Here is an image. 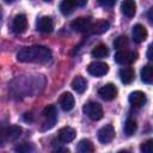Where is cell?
<instances>
[{"instance_id": "2e32d148", "label": "cell", "mask_w": 153, "mask_h": 153, "mask_svg": "<svg viewBox=\"0 0 153 153\" xmlns=\"http://www.w3.org/2000/svg\"><path fill=\"white\" fill-rule=\"evenodd\" d=\"M53 27H54V24L50 17H42L37 20V30L41 32H44V33L51 32Z\"/></svg>"}, {"instance_id": "484cf974", "label": "cell", "mask_w": 153, "mask_h": 153, "mask_svg": "<svg viewBox=\"0 0 153 153\" xmlns=\"http://www.w3.org/2000/svg\"><path fill=\"white\" fill-rule=\"evenodd\" d=\"M16 151L17 152H31V151H33V147L29 143H23V145L16 147Z\"/></svg>"}, {"instance_id": "7a4b0ae2", "label": "cell", "mask_w": 153, "mask_h": 153, "mask_svg": "<svg viewBox=\"0 0 153 153\" xmlns=\"http://www.w3.org/2000/svg\"><path fill=\"white\" fill-rule=\"evenodd\" d=\"M42 116H43V123H42L41 130L51 129L56 124V121H57V111H56L55 105L45 106L42 112Z\"/></svg>"}, {"instance_id": "7402d4cb", "label": "cell", "mask_w": 153, "mask_h": 153, "mask_svg": "<svg viewBox=\"0 0 153 153\" xmlns=\"http://www.w3.org/2000/svg\"><path fill=\"white\" fill-rule=\"evenodd\" d=\"M78 151L80 153H92L94 151V147H93V143L87 140V139H84L79 142L78 145Z\"/></svg>"}, {"instance_id": "3957f363", "label": "cell", "mask_w": 153, "mask_h": 153, "mask_svg": "<svg viewBox=\"0 0 153 153\" xmlns=\"http://www.w3.org/2000/svg\"><path fill=\"white\" fill-rule=\"evenodd\" d=\"M82 111L92 121H98V120H100L103 117L102 105L96 103V102H88L87 104H85L84 108H82Z\"/></svg>"}, {"instance_id": "52a82bcc", "label": "cell", "mask_w": 153, "mask_h": 153, "mask_svg": "<svg viewBox=\"0 0 153 153\" xmlns=\"http://www.w3.org/2000/svg\"><path fill=\"white\" fill-rule=\"evenodd\" d=\"M115 137V129L111 124H105L98 130V140L102 143H108Z\"/></svg>"}, {"instance_id": "83f0119b", "label": "cell", "mask_w": 153, "mask_h": 153, "mask_svg": "<svg viewBox=\"0 0 153 153\" xmlns=\"http://www.w3.org/2000/svg\"><path fill=\"white\" fill-rule=\"evenodd\" d=\"M147 57H148V60H152V59H153V57H152V45L148 47V50H147Z\"/></svg>"}, {"instance_id": "8fae6325", "label": "cell", "mask_w": 153, "mask_h": 153, "mask_svg": "<svg viewBox=\"0 0 153 153\" xmlns=\"http://www.w3.org/2000/svg\"><path fill=\"white\" fill-rule=\"evenodd\" d=\"M59 140L62 142V143H68L71 141L74 140L75 137V130L71 127H63L59 130V135H57Z\"/></svg>"}, {"instance_id": "9c48e42d", "label": "cell", "mask_w": 153, "mask_h": 153, "mask_svg": "<svg viewBox=\"0 0 153 153\" xmlns=\"http://www.w3.org/2000/svg\"><path fill=\"white\" fill-rule=\"evenodd\" d=\"M98 94L104 100H112L117 96V88L114 84H106L98 90Z\"/></svg>"}, {"instance_id": "cb8c5ba5", "label": "cell", "mask_w": 153, "mask_h": 153, "mask_svg": "<svg viewBox=\"0 0 153 153\" xmlns=\"http://www.w3.org/2000/svg\"><path fill=\"white\" fill-rule=\"evenodd\" d=\"M114 47L117 49V50H122V49H126L128 47V38L126 36H120L115 39L114 42Z\"/></svg>"}, {"instance_id": "f1b7e54d", "label": "cell", "mask_w": 153, "mask_h": 153, "mask_svg": "<svg viewBox=\"0 0 153 153\" xmlns=\"http://www.w3.org/2000/svg\"><path fill=\"white\" fill-rule=\"evenodd\" d=\"M148 18H149V22H152V10H151L149 13H148Z\"/></svg>"}, {"instance_id": "5b68a950", "label": "cell", "mask_w": 153, "mask_h": 153, "mask_svg": "<svg viewBox=\"0 0 153 153\" xmlns=\"http://www.w3.org/2000/svg\"><path fill=\"white\" fill-rule=\"evenodd\" d=\"M87 4V0H62L60 4V11L62 14L67 16L73 12L75 7H82Z\"/></svg>"}, {"instance_id": "5bb4252c", "label": "cell", "mask_w": 153, "mask_h": 153, "mask_svg": "<svg viewBox=\"0 0 153 153\" xmlns=\"http://www.w3.org/2000/svg\"><path fill=\"white\" fill-rule=\"evenodd\" d=\"M121 11L128 18L134 17L135 12H136V4H135V1L134 0H123L122 4H121Z\"/></svg>"}, {"instance_id": "277c9868", "label": "cell", "mask_w": 153, "mask_h": 153, "mask_svg": "<svg viewBox=\"0 0 153 153\" xmlns=\"http://www.w3.org/2000/svg\"><path fill=\"white\" fill-rule=\"evenodd\" d=\"M136 59H137V53L130 51V50H127V49L118 50L115 54V61L120 65H130Z\"/></svg>"}, {"instance_id": "30bf717a", "label": "cell", "mask_w": 153, "mask_h": 153, "mask_svg": "<svg viewBox=\"0 0 153 153\" xmlns=\"http://www.w3.org/2000/svg\"><path fill=\"white\" fill-rule=\"evenodd\" d=\"M27 27V19L25 14H17L12 22V30L16 33H22Z\"/></svg>"}, {"instance_id": "4316f807", "label": "cell", "mask_w": 153, "mask_h": 153, "mask_svg": "<svg viewBox=\"0 0 153 153\" xmlns=\"http://www.w3.org/2000/svg\"><path fill=\"white\" fill-rule=\"evenodd\" d=\"M98 1H99V4H100L102 6H104V7H111V6L115 4L116 0H98Z\"/></svg>"}, {"instance_id": "d4e9b609", "label": "cell", "mask_w": 153, "mask_h": 153, "mask_svg": "<svg viewBox=\"0 0 153 153\" xmlns=\"http://www.w3.org/2000/svg\"><path fill=\"white\" fill-rule=\"evenodd\" d=\"M140 149L143 153H152V151H153V140H147L146 142H143L140 146Z\"/></svg>"}, {"instance_id": "6da1fadb", "label": "cell", "mask_w": 153, "mask_h": 153, "mask_svg": "<svg viewBox=\"0 0 153 153\" xmlns=\"http://www.w3.org/2000/svg\"><path fill=\"white\" fill-rule=\"evenodd\" d=\"M51 59V51L44 45L23 48L17 54V60L24 63H45Z\"/></svg>"}, {"instance_id": "f546056e", "label": "cell", "mask_w": 153, "mask_h": 153, "mask_svg": "<svg viewBox=\"0 0 153 153\" xmlns=\"http://www.w3.org/2000/svg\"><path fill=\"white\" fill-rule=\"evenodd\" d=\"M5 1H6V2H13L14 0H5Z\"/></svg>"}, {"instance_id": "7c38bea8", "label": "cell", "mask_w": 153, "mask_h": 153, "mask_svg": "<svg viewBox=\"0 0 153 153\" xmlns=\"http://www.w3.org/2000/svg\"><path fill=\"white\" fill-rule=\"evenodd\" d=\"M129 103L135 106V108H140L146 103V94L141 91H134L129 94Z\"/></svg>"}, {"instance_id": "ac0fdd59", "label": "cell", "mask_w": 153, "mask_h": 153, "mask_svg": "<svg viewBox=\"0 0 153 153\" xmlns=\"http://www.w3.org/2000/svg\"><path fill=\"white\" fill-rule=\"evenodd\" d=\"M120 79L123 84H130L134 80V71L130 67H123L120 69Z\"/></svg>"}, {"instance_id": "603a6c76", "label": "cell", "mask_w": 153, "mask_h": 153, "mask_svg": "<svg viewBox=\"0 0 153 153\" xmlns=\"http://www.w3.org/2000/svg\"><path fill=\"white\" fill-rule=\"evenodd\" d=\"M136 128H137L136 121H135V120H131V118H128V120L126 121V123H124L123 130H124L126 135L130 136V135H133V134L136 131Z\"/></svg>"}, {"instance_id": "d6986e66", "label": "cell", "mask_w": 153, "mask_h": 153, "mask_svg": "<svg viewBox=\"0 0 153 153\" xmlns=\"http://www.w3.org/2000/svg\"><path fill=\"white\" fill-rule=\"evenodd\" d=\"M108 54H109V49H108V47L105 44H98L91 51V55L93 57H96V59H103Z\"/></svg>"}, {"instance_id": "4dcf8cb0", "label": "cell", "mask_w": 153, "mask_h": 153, "mask_svg": "<svg viewBox=\"0 0 153 153\" xmlns=\"http://www.w3.org/2000/svg\"><path fill=\"white\" fill-rule=\"evenodd\" d=\"M45 1H49V0H45Z\"/></svg>"}, {"instance_id": "4fadbf2b", "label": "cell", "mask_w": 153, "mask_h": 153, "mask_svg": "<svg viewBox=\"0 0 153 153\" xmlns=\"http://www.w3.org/2000/svg\"><path fill=\"white\" fill-rule=\"evenodd\" d=\"M60 105L63 111H71L74 108V97L69 92H65L60 97Z\"/></svg>"}, {"instance_id": "ba28073f", "label": "cell", "mask_w": 153, "mask_h": 153, "mask_svg": "<svg viewBox=\"0 0 153 153\" xmlns=\"http://www.w3.org/2000/svg\"><path fill=\"white\" fill-rule=\"evenodd\" d=\"M71 26L74 31H78V32H85L87 30L91 29L92 26V22L90 18H86V17H79L76 19H74L72 23H71Z\"/></svg>"}, {"instance_id": "8992f818", "label": "cell", "mask_w": 153, "mask_h": 153, "mask_svg": "<svg viewBox=\"0 0 153 153\" xmlns=\"http://www.w3.org/2000/svg\"><path fill=\"white\" fill-rule=\"evenodd\" d=\"M87 71L91 75L93 76H102V75H105L109 71V66L105 63V62H100V61H94V62H91L87 67Z\"/></svg>"}, {"instance_id": "9a60e30c", "label": "cell", "mask_w": 153, "mask_h": 153, "mask_svg": "<svg viewBox=\"0 0 153 153\" xmlns=\"http://www.w3.org/2000/svg\"><path fill=\"white\" fill-rule=\"evenodd\" d=\"M147 35H148L147 30L143 25H141V24L134 25V27H133V39H134V42H136V43L143 42L147 38Z\"/></svg>"}, {"instance_id": "44dd1931", "label": "cell", "mask_w": 153, "mask_h": 153, "mask_svg": "<svg viewBox=\"0 0 153 153\" xmlns=\"http://www.w3.org/2000/svg\"><path fill=\"white\" fill-rule=\"evenodd\" d=\"M109 26H110L109 22H106V20H100V22L96 23L94 25H92L91 29H92V32H93V33L100 35V33H104L105 31H108Z\"/></svg>"}, {"instance_id": "ffe728a7", "label": "cell", "mask_w": 153, "mask_h": 153, "mask_svg": "<svg viewBox=\"0 0 153 153\" xmlns=\"http://www.w3.org/2000/svg\"><path fill=\"white\" fill-rule=\"evenodd\" d=\"M141 80L146 84H151L153 81V68L151 65H146L141 69Z\"/></svg>"}, {"instance_id": "e0dca14e", "label": "cell", "mask_w": 153, "mask_h": 153, "mask_svg": "<svg viewBox=\"0 0 153 153\" xmlns=\"http://www.w3.org/2000/svg\"><path fill=\"white\" fill-rule=\"evenodd\" d=\"M72 87L75 92L82 93V92H85V90L87 87V81L81 75H76L72 81Z\"/></svg>"}]
</instances>
